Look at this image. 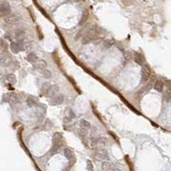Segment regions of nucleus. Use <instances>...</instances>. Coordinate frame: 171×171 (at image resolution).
<instances>
[{"label":"nucleus","instance_id":"1","mask_svg":"<svg viewBox=\"0 0 171 171\" xmlns=\"http://www.w3.org/2000/svg\"><path fill=\"white\" fill-rule=\"evenodd\" d=\"M58 91L57 86H51L48 83H45L41 87V92L42 94H44L46 97H53Z\"/></svg>","mask_w":171,"mask_h":171},{"label":"nucleus","instance_id":"2","mask_svg":"<svg viewBox=\"0 0 171 171\" xmlns=\"http://www.w3.org/2000/svg\"><path fill=\"white\" fill-rule=\"evenodd\" d=\"M0 10H1V16H9L11 15V7L9 4V3L6 1H2L1 5H0Z\"/></svg>","mask_w":171,"mask_h":171},{"label":"nucleus","instance_id":"3","mask_svg":"<svg viewBox=\"0 0 171 171\" xmlns=\"http://www.w3.org/2000/svg\"><path fill=\"white\" fill-rule=\"evenodd\" d=\"M141 82H145L147 81L150 76V69L149 67L146 65L145 67H143L142 71H141Z\"/></svg>","mask_w":171,"mask_h":171},{"label":"nucleus","instance_id":"4","mask_svg":"<svg viewBox=\"0 0 171 171\" xmlns=\"http://www.w3.org/2000/svg\"><path fill=\"white\" fill-rule=\"evenodd\" d=\"M19 22V18L15 15H10V16L5 17V22L9 25H15Z\"/></svg>","mask_w":171,"mask_h":171},{"label":"nucleus","instance_id":"5","mask_svg":"<svg viewBox=\"0 0 171 171\" xmlns=\"http://www.w3.org/2000/svg\"><path fill=\"white\" fill-rule=\"evenodd\" d=\"M63 100H64V97L63 95H62V94H59V95H54L52 97V98L51 99V104L57 105V104H62V103L63 102Z\"/></svg>","mask_w":171,"mask_h":171},{"label":"nucleus","instance_id":"6","mask_svg":"<svg viewBox=\"0 0 171 171\" xmlns=\"http://www.w3.org/2000/svg\"><path fill=\"white\" fill-rule=\"evenodd\" d=\"M102 169L104 170H120L118 168L116 167V165L111 163H109V162H104L103 163Z\"/></svg>","mask_w":171,"mask_h":171},{"label":"nucleus","instance_id":"7","mask_svg":"<svg viewBox=\"0 0 171 171\" xmlns=\"http://www.w3.org/2000/svg\"><path fill=\"white\" fill-rule=\"evenodd\" d=\"M27 60H28L29 63H35L36 62L38 61V57L36 56V54L34 52H31L29 53L28 56L27 57Z\"/></svg>","mask_w":171,"mask_h":171},{"label":"nucleus","instance_id":"8","mask_svg":"<svg viewBox=\"0 0 171 171\" xmlns=\"http://www.w3.org/2000/svg\"><path fill=\"white\" fill-rule=\"evenodd\" d=\"M10 49H11V51H12L13 53H18L21 50L18 42H11Z\"/></svg>","mask_w":171,"mask_h":171},{"label":"nucleus","instance_id":"9","mask_svg":"<svg viewBox=\"0 0 171 171\" xmlns=\"http://www.w3.org/2000/svg\"><path fill=\"white\" fill-rule=\"evenodd\" d=\"M64 156L66 157V158L68 159L69 161H72L73 159H74V154H73V152L70 151L69 149H65L64 150Z\"/></svg>","mask_w":171,"mask_h":171},{"label":"nucleus","instance_id":"10","mask_svg":"<svg viewBox=\"0 0 171 171\" xmlns=\"http://www.w3.org/2000/svg\"><path fill=\"white\" fill-rule=\"evenodd\" d=\"M96 157L98 160H102V159H106L108 157V156L104 151H100L96 154Z\"/></svg>","mask_w":171,"mask_h":171},{"label":"nucleus","instance_id":"11","mask_svg":"<svg viewBox=\"0 0 171 171\" xmlns=\"http://www.w3.org/2000/svg\"><path fill=\"white\" fill-rule=\"evenodd\" d=\"M5 79H6V81L8 82H10V84H15L16 82V75H13V74L8 75L6 77H5Z\"/></svg>","mask_w":171,"mask_h":171},{"label":"nucleus","instance_id":"12","mask_svg":"<svg viewBox=\"0 0 171 171\" xmlns=\"http://www.w3.org/2000/svg\"><path fill=\"white\" fill-rule=\"evenodd\" d=\"M155 90H157V92H162L163 89V83L161 81H157L154 86Z\"/></svg>","mask_w":171,"mask_h":171},{"label":"nucleus","instance_id":"13","mask_svg":"<svg viewBox=\"0 0 171 171\" xmlns=\"http://www.w3.org/2000/svg\"><path fill=\"white\" fill-rule=\"evenodd\" d=\"M35 63L36 64L34 65V67L36 68V69H43L46 67V63H45V61H44V60H40V61L38 62V63Z\"/></svg>","mask_w":171,"mask_h":171},{"label":"nucleus","instance_id":"14","mask_svg":"<svg viewBox=\"0 0 171 171\" xmlns=\"http://www.w3.org/2000/svg\"><path fill=\"white\" fill-rule=\"evenodd\" d=\"M105 143V139L104 138H102V137H99V138H97L95 139L93 141V144L95 146H98V145H104Z\"/></svg>","mask_w":171,"mask_h":171},{"label":"nucleus","instance_id":"15","mask_svg":"<svg viewBox=\"0 0 171 171\" xmlns=\"http://www.w3.org/2000/svg\"><path fill=\"white\" fill-rule=\"evenodd\" d=\"M81 127L84 129V130H87V129H88L90 128V123L88 122H87L86 120L82 119L81 121Z\"/></svg>","mask_w":171,"mask_h":171},{"label":"nucleus","instance_id":"16","mask_svg":"<svg viewBox=\"0 0 171 171\" xmlns=\"http://www.w3.org/2000/svg\"><path fill=\"white\" fill-rule=\"evenodd\" d=\"M87 18H88V13H87V11H84L83 15H82V18L81 19V22H80L79 24H80V25L83 24V23L86 22V21L87 20Z\"/></svg>","mask_w":171,"mask_h":171},{"label":"nucleus","instance_id":"17","mask_svg":"<svg viewBox=\"0 0 171 171\" xmlns=\"http://www.w3.org/2000/svg\"><path fill=\"white\" fill-rule=\"evenodd\" d=\"M143 57H141L140 55H139V54H137L136 56H135V62L136 63H138L139 64H140V65H142L143 64Z\"/></svg>","mask_w":171,"mask_h":171},{"label":"nucleus","instance_id":"18","mask_svg":"<svg viewBox=\"0 0 171 171\" xmlns=\"http://www.w3.org/2000/svg\"><path fill=\"white\" fill-rule=\"evenodd\" d=\"M42 74H43V75L45 76V78H51V73L48 69H45Z\"/></svg>","mask_w":171,"mask_h":171},{"label":"nucleus","instance_id":"19","mask_svg":"<svg viewBox=\"0 0 171 171\" xmlns=\"http://www.w3.org/2000/svg\"><path fill=\"white\" fill-rule=\"evenodd\" d=\"M27 103H28V104L29 105V106H34V98H28V100H27Z\"/></svg>","mask_w":171,"mask_h":171},{"label":"nucleus","instance_id":"20","mask_svg":"<svg viewBox=\"0 0 171 171\" xmlns=\"http://www.w3.org/2000/svg\"><path fill=\"white\" fill-rule=\"evenodd\" d=\"M23 35H24V32H23L22 30H18L16 33V38H20L21 39V37H22Z\"/></svg>","mask_w":171,"mask_h":171},{"label":"nucleus","instance_id":"21","mask_svg":"<svg viewBox=\"0 0 171 171\" xmlns=\"http://www.w3.org/2000/svg\"><path fill=\"white\" fill-rule=\"evenodd\" d=\"M93 164L91 163V161H87V169L88 170H93Z\"/></svg>","mask_w":171,"mask_h":171}]
</instances>
